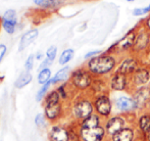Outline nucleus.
I'll return each instance as SVG.
<instances>
[{
	"label": "nucleus",
	"instance_id": "obj_19",
	"mask_svg": "<svg viewBox=\"0 0 150 141\" xmlns=\"http://www.w3.org/2000/svg\"><path fill=\"white\" fill-rule=\"evenodd\" d=\"M134 42H135V34L133 32H131L129 34H127L119 42V47L122 48V49H128V48H130L134 44Z\"/></svg>",
	"mask_w": 150,
	"mask_h": 141
},
{
	"label": "nucleus",
	"instance_id": "obj_34",
	"mask_svg": "<svg viewBox=\"0 0 150 141\" xmlns=\"http://www.w3.org/2000/svg\"><path fill=\"white\" fill-rule=\"evenodd\" d=\"M6 52H7V46L5 45V44H0V62H2V60H3L4 55L6 54Z\"/></svg>",
	"mask_w": 150,
	"mask_h": 141
},
{
	"label": "nucleus",
	"instance_id": "obj_22",
	"mask_svg": "<svg viewBox=\"0 0 150 141\" xmlns=\"http://www.w3.org/2000/svg\"><path fill=\"white\" fill-rule=\"evenodd\" d=\"M51 86H52V84L50 81L47 82L46 84H44V85H42V87L38 90L37 94H36V101L40 102V101H42V100H44L45 96L47 95V93L49 92V88L51 87Z\"/></svg>",
	"mask_w": 150,
	"mask_h": 141
},
{
	"label": "nucleus",
	"instance_id": "obj_12",
	"mask_svg": "<svg viewBox=\"0 0 150 141\" xmlns=\"http://www.w3.org/2000/svg\"><path fill=\"white\" fill-rule=\"evenodd\" d=\"M124 127V121L120 118H115V119L110 120L107 124V130L110 134H117L120 130H122Z\"/></svg>",
	"mask_w": 150,
	"mask_h": 141
},
{
	"label": "nucleus",
	"instance_id": "obj_13",
	"mask_svg": "<svg viewBox=\"0 0 150 141\" xmlns=\"http://www.w3.org/2000/svg\"><path fill=\"white\" fill-rule=\"evenodd\" d=\"M127 79L126 76L122 73H117L111 80V87L115 90H122L126 87Z\"/></svg>",
	"mask_w": 150,
	"mask_h": 141
},
{
	"label": "nucleus",
	"instance_id": "obj_4",
	"mask_svg": "<svg viewBox=\"0 0 150 141\" xmlns=\"http://www.w3.org/2000/svg\"><path fill=\"white\" fill-rule=\"evenodd\" d=\"M61 111H62V106L60 102L44 104V115L50 123H54L55 121H57L58 118L61 115Z\"/></svg>",
	"mask_w": 150,
	"mask_h": 141
},
{
	"label": "nucleus",
	"instance_id": "obj_6",
	"mask_svg": "<svg viewBox=\"0 0 150 141\" xmlns=\"http://www.w3.org/2000/svg\"><path fill=\"white\" fill-rule=\"evenodd\" d=\"M104 131L101 127L90 128V129H81V137L84 141H101Z\"/></svg>",
	"mask_w": 150,
	"mask_h": 141
},
{
	"label": "nucleus",
	"instance_id": "obj_7",
	"mask_svg": "<svg viewBox=\"0 0 150 141\" xmlns=\"http://www.w3.org/2000/svg\"><path fill=\"white\" fill-rule=\"evenodd\" d=\"M48 137L50 141H67L69 131L59 125H53L50 127Z\"/></svg>",
	"mask_w": 150,
	"mask_h": 141
},
{
	"label": "nucleus",
	"instance_id": "obj_35",
	"mask_svg": "<svg viewBox=\"0 0 150 141\" xmlns=\"http://www.w3.org/2000/svg\"><path fill=\"white\" fill-rule=\"evenodd\" d=\"M67 141H79L78 135L74 131H69V137H67Z\"/></svg>",
	"mask_w": 150,
	"mask_h": 141
},
{
	"label": "nucleus",
	"instance_id": "obj_29",
	"mask_svg": "<svg viewBox=\"0 0 150 141\" xmlns=\"http://www.w3.org/2000/svg\"><path fill=\"white\" fill-rule=\"evenodd\" d=\"M140 128L143 131H148L150 129V118L147 115H144L143 118H141L140 120Z\"/></svg>",
	"mask_w": 150,
	"mask_h": 141
},
{
	"label": "nucleus",
	"instance_id": "obj_20",
	"mask_svg": "<svg viewBox=\"0 0 150 141\" xmlns=\"http://www.w3.org/2000/svg\"><path fill=\"white\" fill-rule=\"evenodd\" d=\"M38 83L40 85H44L47 82H49L51 80V70L49 68L47 69H43V70H40L39 74H38Z\"/></svg>",
	"mask_w": 150,
	"mask_h": 141
},
{
	"label": "nucleus",
	"instance_id": "obj_32",
	"mask_svg": "<svg viewBox=\"0 0 150 141\" xmlns=\"http://www.w3.org/2000/svg\"><path fill=\"white\" fill-rule=\"evenodd\" d=\"M52 64V62L51 60H49L47 57H45L43 60H42V62L40 64L39 66V70H43V69H47L49 66H51Z\"/></svg>",
	"mask_w": 150,
	"mask_h": 141
},
{
	"label": "nucleus",
	"instance_id": "obj_25",
	"mask_svg": "<svg viewBox=\"0 0 150 141\" xmlns=\"http://www.w3.org/2000/svg\"><path fill=\"white\" fill-rule=\"evenodd\" d=\"M149 79V73L146 70H140L135 75V82L137 84H145Z\"/></svg>",
	"mask_w": 150,
	"mask_h": 141
},
{
	"label": "nucleus",
	"instance_id": "obj_1",
	"mask_svg": "<svg viewBox=\"0 0 150 141\" xmlns=\"http://www.w3.org/2000/svg\"><path fill=\"white\" fill-rule=\"evenodd\" d=\"M115 60L111 56L108 55H102V56H96V57L91 58L88 62V68L90 72L94 74H105L111 71L115 67Z\"/></svg>",
	"mask_w": 150,
	"mask_h": 141
},
{
	"label": "nucleus",
	"instance_id": "obj_10",
	"mask_svg": "<svg viewBox=\"0 0 150 141\" xmlns=\"http://www.w3.org/2000/svg\"><path fill=\"white\" fill-rule=\"evenodd\" d=\"M33 80V75L31 74V72L24 71L23 73H21V75L18 76V78L14 82V87L16 89H23L24 87L28 86L29 84Z\"/></svg>",
	"mask_w": 150,
	"mask_h": 141
},
{
	"label": "nucleus",
	"instance_id": "obj_26",
	"mask_svg": "<svg viewBox=\"0 0 150 141\" xmlns=\"http://www.w3.org/2000/svg\"><path fill=\"white\" fill-rule=\"evenodd\" d=\"M46 118L44 115H42V113H38V115H36L35 119H34V123H35L36 127L39 128V129H43V128L46 127Z\"/></svg>",
	"mask_w": 150,
	"mask_h": 141
},
{
	"label": "nucleus",
	"instance_id": "obj_33",
	"mask_svg": "<svg viewBox=\"0 0 150 141\" xmlns=\"http://www.w3.org/2000/svg\"><path fill=\"white\" fill-rule=\"evenodd\" d=\"M149 10H150V5L147 6L146 8H137V9L134 10V12H133V13H134L135 16H142V14L148 12Z\"/></svg>",
	"mask_w": 150,
	"mask_h": 141
},
{
	"label": "nucleus",
	"instance_id": "obj_23",
	"mask_svg": "<svg viewBox=\"0 0 150 141\" xmlns=\"http://www.w3.org/2000/svg\"><path fill=\"white\" fill-rule=\"evenodd\" d=\"M73 57H74V50L69 48V49H65L61 52L58 62H59V64H61V66H64L69 62H71L73 60Z\"/></svg>",
	"mask_w": 150,
	"mask_h": 141
},
{
	"label": "nucleus",
	"instance_id": "obj_14",
	"mask_svg": "<svg viewBox=\"0 0 150 141\" xmlns=\"http://www.w3.org/2000/svg\"><path fill=\"white\" fill-rule=\"evenodd\" d=\"M117 106L122 111H129V109H132L133 107L137 106L135 100L130 99L128 97H120L117 99Z\"/></svg>",
	"mask_w": 150,
	"mask_h": 141
},
{
	"label": "nucleus",
	"instance_id": "obj_27",
	"mask_svg": "<svg viewBox=\"0 0 150 141\" xmlns=\"http://www.w3.org/2000/svg\"><path fill=\"white\" fill-rule=\"evenodd\" d=\"M56 55H57V47L56 46H50L47 49V51H46V57L53 62Z\"/></svg>",
	"mask_w": 150,
	"mask_h": 141
},
{
	"label": "nucleus",
	"instance_id": "obj_5",
	"mask_svg": "<svg viewBox=\"0 0 150 141\" xmlns=\"http://www.w3.org/2000/svg\"><path fill=\"white\" fill-rule=\"evenodd\" d=\"M92 104L87 100H80L74 106V115L82 120H85L86 118L90 117L92 115Z\"/></svg>",
	"mask_w": 150,
	"mask_h": 141
},
{
	"label": "nucleus",
	"instance_id": "obj_36",
	"mask_svg": "<svg viewBox=\"0 0 150 141\" xmlns=\"http://www.w3.org/2000/svg\"><path fill=\"white\" fill-rule=\"evenodd\" d=\"M99 53V51H91L89 52V53H87L85 55V58H89V57H92V56H94V55H96V54H98Z\"/></svg>",
	"mask_w": 150,
	"mask_h": 141
},
{
	"label": "nucleus",
	"instance_id": "obj_40",
	"mask_svg": "<svg viewBox=\"0 0 150 141\" xmlns=\"http://www.w3.org/2000/svg\"><path fill=\"white\" fill-rule=\"evenodd\" d=\"M0 27H1V21H0Z\"/></svg>",
	"mask_w": 150,
	"mask_h": 141
},
{
	"label": "nucleus",
	"instance_id": "obj_9",
	"mask_svg": "<svg viewBox=\"0 0 150 141\" xmlns=\"http://www.w3.org/2000/svg\"><path fill=\"white\" fill-rule=\"evenodd\" d=\"M35 5L39 6L40 8L47 10H53L58 8L65 2V0H32Z\"/></svg>",
	"mask_w": 150,
	"mask_h": 141
},
{
	"label": "nucleus",
	"instance_id": "obj_28",
	"mask_svg": "<svg viewBox=\"0 0 150 141\" xmlns=\"http://www.w3.org/2000/svg\"><path fill=\"white\" fill-rule=\"evenodd\" d=\"M147 42H148V36L146 34H142L139 36V38L136 41V46L137 48H144L146 46Z\"/></svg>",
	"mask_w": 150,
	"mask_h": 141
},
{
	"label": "nucleus",
	"instance_id": "obj_39",
	"mask_svg": "<svg viewBox=\"0 0 150 141\" xmlns=\"http://www.w3.org/2000/svg\"><path fill=\"white\" fill-rule=\"evenodd\" d=\"M147 27H148V28L150 29V18H148V20H147Z\"/></svg>",
	"mask_w": 150,
	"mask_h": 141
},
{
	"label": "nucleus",
	"instance_id": "obj_18",
	"mask_svg": "<svg viewBox=\"0 0 150 141\" xmlns=\"http://www.w3.org/2000/svg\"><path fill=\"white\" fill-rule=\"evenodd\" d=\"M133 131L130 129H124L113 135V141H132Z\"/></svg>",
	"mask_w": 150,
	"mask_h": 141
},
{
	"label": "nucleus",
	"instance_id": "obj_15",
	"mask_svg": "<svg viewBox=\"0 0 150 141\" xmlns=\"http://www.w3.org/2000/svg\"><path fill=\"white\" fill-rule=\"evenodd\" d=\"M149 98H150V90L148 88H142L136 94V97H135L134 100L136 102V106H140V104L145 103Z\"/></svg>",
	"mask_w": 150,
	"mask_h": 141
},
{
	"label": "nucleus",
	"instance_id": "obj_24",
	"mask_svg": "<svg viewBox=\"0 0 150 141\" xmlns=\"http://www.w3.org/2000/svg\"><path fill=\"white\" fill-rule=\"evenodd\" d=\"M60 97L58 92L55 90H51L47 93V95L44 98L43 104H48V103H56V102H60Z\"/></svg>",
	"mask_w": 150,
	"mask_h": 141
},
{
	"label": "nucleus",
	"instance_id": "obj_41",
	"mask_svg": "<svg viewBox=\"0 0 150 141\" xmlns=\"http://www.w3.org/2000/svg\"><path fill=\"white\" fill-rule=\"evenodd\" d=\"M128 1H132V0H128Z\"/></svg>",
	"mask_w": 150,
	"mask_h": 141
},
{
	"label": "nucleus",
	"instance_id": "obj_37",
	"mask_svg": "<svg viewBox=\"0 0 150 141\" xmlns=\"http://www.w3.org/2000/svg\"><path fill=\"white\" fill-rule=\"evenodd\" d=\"M35 57H36V60H42V57H43V53H42V52H38V53L36 54Z\"/></svg>",
	"mask_w": 150,
	"mask_h": 141
},
{
	"label": "nucleus",
	"instance_id": "obj_38",
	"mask_svg": "<svg viewBox=\"0 0 150 141\" xmlns=\"http://www.w3.org/2000/svg\"><path fill=\"white\" fill-rule=\"evenodd\" d=\"M147 138H148V140L150 141V129L147 131Z\"/></svg>",
	"mask_w": 150,
	"mask_h": 141
},
{
	"label": "nucleus",
	"instance_id": "obj_2",
	"mask_svg": "<svg viewBox=\"0 0 150 141\" xmlns=\"http://www.w3.org/2000/svg\"><path fill=\"white\" fill-rule=\"evenodd\" d=\"M71 82L78 89H86L91 85L92 79L89 73L84 70H77L73 72L71 76Z\"/></svg>",
	"mask_w": 150,
	"mask_h": 141
},
{
	"label": "nucleus",
	"instance_id": "obj_11",
	"mask_svg": "<svg viewBox=\"0 0 150 141\" xmlns=\"http://www.w3.org/2000/svg\"><path fill=\"white\" fill-rule=\"evenodd\" d=\"M96 108L101 115H108L110 113V102H109L108 98L104 97V96L99 97L96 101Z\"/></svg>",
	"mask_w": 150,
	"mask_h": 141
},
{
	"label": "nucleus",
	"instance_id": "obj_30",
	"mask_svg": "<svg viewBox=\"0 0 150 141\" xmlns=\"http://www.w3.org/2000/svg\"><path fill=\"white\" fill-rule=\"evenodd\" d=\"M35 55L34 54H30L27 58L26 62H25V71H28V72H31L32 69L34 67V62H35Z\"/></svg>",
	"mask_w": 150,
	"mask_h": 141
},
{
	"label": "nucleus",
	"instance_id": "obj_17",
	"mask_svg": "<svg viewBox=\"0 0 150 141\" xmlns=\"http://www.w3.org/2000/svg\"><path fill=\"white\" fill-rule=\"evenodd\" d=\"M136 67H137V64L134 60H132V58H130V60H126L122 64V66H120L119 73H122V74H124V75H126V74H130V73H132V72L135 71Z\"/></svg>",
	"mask_w": 150,
	"mask_h": 141
},
{
	"label": "nucleus",
	"instance_id": "obj_21",
	"mask_svg": "<svg viewBox=\"0 0 150 141\" xmlns=\"http://www.w3.org/2000/svg\"><path fill=\"white\" fill-rule=\"evenodd\" d=\"M98 124H99L98 118L94 115H91L90 117H88V118H86L85 120H83L81 129H90V128L98 127Z\"/></svg>",
	"mask_w": 150,
	"mask_h": 141
},
{
	"label": "nucleus",
	"instance_id": "obj_8",
	"mask_svg": "<svg viewBox=\"0 0 150 141\" xmlns=\"http://www.w3.org/2000/svg\"><path fill=\"white\" fill-rule=\"evenodd\" d=\"M39 36V31L38 29L34 28L31 30L27 31L24 35L22 36L20 40V44H18V51H23L26 49L28 46H30L34 41L38 38Z\"/></svg>",
	"mask_w": 150,
	"mask_h": 141
},
{
	"label": "nucleus",
	"instance_id": "obj_16",
	"mask_svg": "<svg viewBox=\"0 0 150 141\" xmlns=\"http://www.w3.org/2000/svg\"><path fill=\"white\" fill-rule=\"evenodd\" d=\"M69 67H63L61 70H59L57 73L55 74L54 77L51 78L50 82H51L52 85H55L57 83H60V82H63L65 79L67 78V75H69Z\"/></svg>",
	"mask_w": 150,
	"mask_h": 141
},
{
	"label": "nucleus",
	"instance_id": "obj_31",
	"mask_svg": "<svg viewBox=\"0 0 150 141\" xmlns=\"http://www.w3.org/2000/svg\"><path fill=\"white\" fill-rule=\"evenodd\" d=\"M56 91L58 92V94H59V97L60 99H67V90H65V85H59L57 87V89H56Z\"/></svg>",
	"mask_w": 150,
	"mask_h": 141
},
{
	"label": "nucleus",
	"instance_id": "obj_3",
	"mask_svg": "<svg viewBox=\"0 0 150 141\" xmlns=\"http://www.w3.org/2000/svg\"><path fill=\"white\" fill-rule=\"evenodd\" d=\"M16 25H18V18L16 11L14 9H8L3 13L1 18V26L7 34L12 35L16 32Z\"/></svg>",
	"mask_w": 150,
	"mask_h": 141
}]
</instances>
